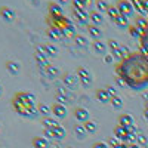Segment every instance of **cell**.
Wrapping results in <instances>:
<instances>
[{
  "mask_svg": "<svg viewBox=\"0 0 148 148\" xmlns=\"http://www.w3.org/2000/svg\"><path fill=\"white\" fill-rule=\"evenodd\" d=\"M40 73L43 74V76H45L46 79L52 80V79L58 77V74H59V68H58V67H53V65L51 64V65H49L46 70H40Z\"/></svg>",
  "mask_w": 148,
  "mask_h": 148,
  "instance_id": "7c38bea8",
  "label": "cell"
},
{
  "mask_svg": "<svg viewBox=\"0 0 148 148\" xmlns=\"http://www.w3.org/2000/svg\"><path fill=\"white\" fill-rule=\"evenodd\" d=\"M47 36L52 42H59V40H62V37H64L62 31L58 30V28H53V27H51L47 30Z\"/></svg>",
  "mask_w": 148,
  "mask_h": 148,
  "instance_id": "2e32d148",
  "label": "cell"
},
{
  "mask_svg": "<svg viewBox=\"0 0 148 148\" xmlns=\"http://www.w3.org/2000/svg\"><path fill=\"white\" fill-rule=\"evenodd\" d=\"M0 18L6 22H14L16 19V12L9 6H0Z\"/></svg>",
  "mask_w": 148,
  "mask_h": 148,
  "instance_id": "8992f818",
  "label": "cell"
},
{
  "mask_svg": "<svg viewBox=\"0 0 148 148\" xmlns=\"http://www.w3.org/2000/svg\"><path fill=\"white\" fill-rule=\"evenodd\" d=\"M45 47H46V51H47V53H49V56H56L58 55V47L53 45V43H47V45H45Z\"/></svg>",
  "mask_w": 148,
  "mask_h": 148,
  "instance_id": "f546056e",
  "label": "cell"
},
{
  "mask_svg": "<svg viewBox=\"0 0 148 148\" xmlns=\"http://www.w3.org/2000/svg\"><path fill=\"white\" fill-rule=\"evenodd\" d=\"M34 58H36V62H37V65H39V68H40V70H46L49 65H51L49 59H46V58L40 56L39 53H36V55H34Z\"/></svg>",
  "mask_w": 148,
  "mask_h": 148,
  "instance_id": "7402d4cb",
  "label": "cell"
},
{
  "mask_svg": "<svg viewBox=\"0 0 148 148\" xmlns=\"http://www.w3.org/2000/svg\"><path fill=\"white\" fill-rule=\"evenodd\" d=\"M107 14H108V16L113 19V21H116V19L121 15V14H120V10H119L117 8H114V6H110V9H108Z\"/></svg>",
  "mask_w": 148,
  "mask_h": 148,
  "instance_id": "1f68e13d",
  "label": "cell"
},
{
  "mask_svg": "<svg viewBox=\"0 0 148 148\" xmlns=\"http://www.w3.org/2000/svg\"><path fill=\"white\" fill-rule=\"evenodd\" d=\"M74 42H76L77 47H86V46L89 45V39L86 36H82V34L74 36Z\"/></svg>",
  "mask_w": 148,
  "mask_h": 148,
  "instance_id": "cb8c5ba5",
  "label": "cell"
},
{
  "mask_svg": "<svg viewBox=\"0 0 148 148\" xmlns=\"http://www.w3.org/2000/svg\"><path fill=\"white\" fill-rule=\"evenodd\" d=\"M79 83H80V80H79V77H77V74L68 73V74H65V76L62 77V84L65 86L67 89H70V90L77 89Z\"/></svg>",
  "mask_w": 148,
  "mask_h": 148,
  "instance_id": "5b68a950",
  "label": "cell"
},
{
  "mask_svg": "<svg viewBox=\"0 0 148 148\" xmlns=\"http://www.w3.org/2000/svg\"><path fill=\"white\" fill-rule=\"evenodd\" d=\"M113 61H114V56L111 55V53H107V55L104 56V62H105V64H113Z\"/></svg>",
  "mask_w": 148,
  "mask_h": 148,
  "instance_id": "60d3db41",
  "label": "cell"
},
{
  "mask_svg": "<svg viewBox=\"0 0 148 148\" xmlns=\"http://www.w3.org/2000/svg\"><path fill=\"white\" fill-rule=\"evenodd\" d=\"M3 93V88H2V84H0V95Z\"/></svg>",
  "mask_w": 148,
  "mask_h": 148,
  "instance_id": "681fc988",
  "label": "cell"
},
{
  "mask_svg": "<svg viewBox=\"0 0 148 148\" xmlns=\"http://www.w3.org/2000/svg\"><path fill=\"white\" fill-rule=\"evenodd\" d=\"M74 132H76V136H77L79 139H84L86 135H88V130L84 129L83 125H77L76 127H74Z\"/></svg>",
  "mask_w": 148,
  "mask_h": 148,
  "instance_id": "83f0119b",
  "label": "cell"
},
{
  "mask_svg": "<svg viewBox=\"0 0 148 148\" xmlns=\"http://www.w3.org/2000/svg\"><path fill=\"white\" fill-rule=\"evenodd\" d=\"M74 117H76L79 121H82L83 125L86 121H89L90 120V114H89V111L83 108V107H77L76 110H74Z\"/></svg>",
  "mask_w": 148,
  "mask_h": 148,
  "instance_id": "9c48e42d",
  "label": "cell"
},
{
  "mask_svg": "<svg viewBox=\"0 0 148 148\" xmlns=\"http://www.w3.org/2000/svg\"><path fill=\"white\" fill-rule=\"evenodd\" d=\"M108 142H110V145H111V147H116V145L119 144L116 138H110V139H108Z\"/></svg>",
  "mask_w": 148,
  "mask_h": 148,
  "instance_id": "7bdbcfd3",
  "label": "cell"
},
{
  "mask_svg": "<svg viewBox=\"0 0 148 148\" xmlns=\"http://www.w3.org/2000/svg\"><path fill=\"white\" fill-rule=\"evenodd\" d=\"M51 130H52V136H53V139H58V141L64 139V138H65V135H67V132H65V129H64L62 126L53 127V129H51Z\"/></svg>",
  "mask_w": 148,
  "mask_h": 148,
  "instance_id": "44dd1931",
  "label": "cell"
},
{
  "mask_svg": "<svg viewBox=\"0 0 148 148\" xmlns=\"http://www.w3.org/2000/svg\"><path fill=\"white\" fill-rule=\"evenodd\" d=\"M12 107L15 113H18L22 117H37L39 108L36 102V95L33 92H16L15 96L12 98Z\"/></svg>",
  "mask_w": 148,
  "mask_h": 148,
  "instance_id": "7a4b0ae2",
  "label": "cell"
},
{
  "mask_svg": "<svg viewBox=\"0 0 148 148\" xmlns=\"http://www.w3.org/2000/svg\"><path fill=\"white\" fill-rule=\"evenodd\" d=\"M141 34H142V31H139L138 28H135V27L130 28V36L132 37H139V39H141Z\"/></svg>",
  "mask_w": 148,
  "mask_h": 148,
  "instance_id": "f35d334b",
  "label": "cell"
},
{
  "mask_svg": "<svg viewBox=\"0 0 148 148\" xmlns=\"http://www.w3.org/2000/svg\"><path fill=\"white\" fill-rule=\"evenodd\" d=\"M107 46L110 47V51L113 52V51H116V49H119V47H120V43H119L117 40H113V39H111V40H108Z\"/></svg>",
  "mask_w": 148,
  "mask_h": 148,
  "instance_id": "8d00e7d4",
  "label": "cell"
},
{
  "mask_svg": "<svg viewBox=\"0 0 148 148\" xmlns=\"http://www.w3.org/2000/svg\"><path fill=\"white\" fill-rule=\"evenodd\" d=\"M117 9L120 10V14L125 15L126 18L133 14V8H132V3L129 2V0H120L119 5H117Z\"/></svg>",
  "mask_w": 148,
  "mask_h": 148,
  "instance_id": "52a82bcc",
  "label": "cell"
},
{
  "mask_svg": "<svg viewBox=\"0 0 148 148\" xmlns=\"http://www.w3.org/2000/svg\"><path fill=\"white\" fill-rule=\"evenodd\" d=\"M141 46L144 47V51L148 52V22H147V25H145V28L142 30V34H141Z\"/></svg>",
  "mask_w": 148,
  "mask_h": 148,
  "instance_id": "d4e9b609",
  "label": "cell"
},
{
  "mask_svg": "<svg viewBox=\"0 0 148 148\" xmlns=\"http://www.w3.org/2000/svg\"><path fill=\"white\" fill-rule=\"evenodd\" d=\"M117 76L132 89H144L148 86V56L141 52L126 55L116 67Z\"/></svg>",
  "mask_w": 148,
  "mask_h": 148,
  "instance_id": "6da1fadb",
  "label": "cell"
},
{
  "mask_svg": "<svg viewBox=\"0 0 148 148\" xmlns=\"http://www.w3.org/2000/svg\"><path fill=\"white\" fill-rule=\"evenodd\" d=\"M96 99L102 104H107V102H111L113 98H111V95L107 92V89H98L96 90Z\"/></svg>",
  "mask_w": 148,
  "mask_h": 148,
  "instance_id": "9a60e30c",
  "label": "cell"
},
{
  "mask_svg": "<svg viewBox=\"0 0 148 148\" xmlns=\"http://www.w3.org/2000/svg\"><path fill=\"white\" fill-rule=\"evenodd\" d=\"M33 147L34 148H51V141L46 139L45 136H36L33 138Z\"/></svg>",
  "mask_w": 148,
  "mask_h": 148,
  "instance_id": "4fadbf2b",
  "label": "cell"
},
{
  "mask_svg": "<svg viewBox=\"0 0 148 148\" xmlns=\"http://www.w3.org/2000/svg\"><path fill=\"white\" fill-rule=\"evenodd\" d=\"M89 3H90V0H73L74 9H80V10H86V6Z\"/></svg>",
  "mask_w": 148,
  "mask_h": 148,
  "instance_id": "f1b7e54d",
  "label": "cell"
},
{
  "mask_svg": "<svg viewBox=\"0 0 148 148\" xmlns=\"http://www.w3.org/2000/svg\"><path fill=\"white\" fill-rule=\"evenodd\" d=\"M52 113L56 119H64V117H67L68 111H67V107L62 105V104H53L52 105Z\"/></svg>",
  "mask_w": 148,
  "mask_h": 148,
  "instance_id": "8fae6325",
  "label": "cell"
},
{
  "mask_svg": "<svg viewBox=\"0 0 148 148\" xmlns=\"http://www.w3.org/2000/svg\"><path fill=\"white\" fill-rule=\"evenodd\" d=\"M70 2V0H56V3L58 5H61V6H64V5H67Z\"/></svg>",
  "mask_w": 148,
  "mask_h": 148,
  "instance_id": "f6af8a7d",
  "label": "cell"
},
{
  "mask_svg": "<svg viewBox=\"0 0 148 148\" xmlns=\"http://www.w3.org/2000/svg\"><path fill=\"white\" fill-rule=\"evenodd\" d=\"M88 33H89V36L92 37L93 40H99L102 37V30L98 25H89L88 27Z\"/></svg>",
  "mask_w": 148,
  "mask_h": 148,
  "instance_id": "ac0fdd59",
  "label": "cell"
},
{
  "mask_svg": "<svg viewBox=\"0 0 148 148\" xmlns=\"http://www.w3.org/2000/svg\"><path fill=\"white\" fill-rule=\"evenodd\" d=\"M5 67H6V71L10 74V76H18V74L21 73V64L18 62V61H14V59H9V61H6V64H5Z\"/></svg>",
  "mask_w": 148,
  "mask_h": 148,
  "instance_id": "ba28073f",
  "label": "cell"
},
{
  "mask_svg": "<svg viewBox=\"0 0 148 148\" xmlns=\"http://www.w3.org/2000/svg\"><path fill=\"white\" fill-rule=\"evenodd\" d=\"M83 126H84V129H86V130H88V133H95V132H96V129H98L96 123H95L93 120H89V121H86Z\"/></svg>",
  "mask_w": 148,
  "mask_h": 148,
  "instance_id": "4dcf8cb0",
  "label": "cell"
},
{
  "mask_svg": "<svg viewBox=\"0 0 148 148\" xmlns=\"http://www.w3.org/2000/svg\"><path fill=\"white\" fill-rule=\"evenodd\" d=\"M113 148H127V145L125 144V142H119L116 147H113Z\"/></svg>",
  "mask_w": 148,
  "mask_h": 148,
  "instance_id": "ee69618b",
  "label": "cell"
},
{
  "mask_svg": "<svg viewBox=\"0 0 148 148\" xmlns=\"http://www.w3.org/2000/svg\"><path fill=\"white\" fill-rule=\"evenodd\" d=\"M68 99L65 95H61V93H56V104H62V105H67Z\"/></svg>",
  "mask_w": 148,
  "mask_h": 148,
  "instance_id": "74e56055",
  "label": "cell"
},
{
  "mask_svg": "<svg viewBox=\"0 0 148 148\" xmlns=\"http://www.w3.org/2000/svg\"><path fill=\"white\" fill-rule=\"evenodd\" d=\"M89 19H90V22H92V25H99V24L104 22V16H102V14H101V12H98V10L90 12Z\"/></svg>",
  "mask_w": 148,
  "mask_h": 148,
  "instance_id": "d6986e66",
  "label": "cell"
},
{
  "mask_svg": "<svg viewBox=\"0 0 148 148\" xmlns=\"http://www.w3.org/2000/svg\"><path fill=\"white\" fill-rule=\"evenodd\" d=\"M49 15H64L62 6L58 3H49Z\"/></svg>",
  "mask_w": 148,
  "mask_h": 148,
  "instance_id": "484cf974",
  "label": "cell"
},
{
  "mask_svg": "<svg viewBox=\"0 0 148 148\" xmlns=\"http://www.w3.org/2000/svg\"><path fill=\"white\" fill-rule=\"evenodd\" d=\"M36 53H39L40 56H43V58H46V59H49L51 56H49V53H47V51H46V47H45V45H39L36 47Z\"/></svg>",
  "mask_w": 148,
  "mask_h": 148,
  "instance_id": "d6a6232c",
  "label": "cell"
},
{
  "mask_svg": "<svg viewBox=\"0 0 148 148\" xmlns=\"http://www.w3.org/2000/svg\"><path fill=\"white\" fill-rule=\"evenodd\" d=\"M138 141H139L141 144H144V142H145V138H144V136H139V138H138Z\"/></svg>",
  "mask_w": 148,
  "mask_h": 148,
  "instance_id": "7dc6e473",
  "label": "cell"
},
{
  "mask_svg": "<svg viewBox=\"0 0 148 148\" xmlns=\"http://www.w3.org/2000/svg\"><path fill=\"white\" fill-rule=\"evenodd\" d=\"M107 92L111 95V98H114V96H117V90H116V88H113V86H107Z\"/></svg>",
  "mask_w": 148,
  "mask_h": 148,
  "instance_id": "ab89813d",
  "label": "cell"
},
{
  "mask_svg": "<svg viewBox=\"0 0 148 148\" xmlns=\"http://www.w3.org/2000/svg\"><path fill=\"white\" fill-rule=\"evenodd\" d=\"M30 2H34V5H37V2H36V0H30Z\"/></svg>",
  "mask_w": 148,
  "mask_h": 148,
  "instance_id": "f907efd6",
  "label": "cell"
},
{
  "mask_svg": "<svg viewBox=\"0 0 148 148\" xmlns=\"http://www.w3.org/2000/svg\"><path fill=\"white\" fill-rule=\"evenodd\" d=\"M37 108H39V113H40L43 117H49V114L52 113V107L47 105V104H45V102L37 104Z\"/></svg>",
  "mask_w": 148,
  "mask_h": 148,
  "instance_id": "603a6c76",
  "label": "cell"
},
{
  "mask_svg": "<svg viewBox=\"0 0 148 148\" xmlns=\"http://www.w3.org/2000/svg\"><path fill=\"white\" fill-rule=\"evenodd\" d=\"M111 105H113L116 110H120L121 107H123V101H121V98L117 95V96H114L113 99H111Z\"/></svg>",
  "mask_w": 148,
  "mask_h": 148,
  "instance_id": "d590c367",
  "label": "cell"
},
{
  "mask_svg": "<svg viewBox=\"0 0 148 148\" xmlns=\"http://www.w3.org/2000/svg\"><path fill=\"white\" fill-rule=\"evenodd\" d=\"M114 22L117 24V25H119L120 28H126V27H127V18H126L125 15H120Z\"/></svg>",
  "mask_w": 148,
  "mask_h": 148,
  "instance_id": "e575fe53",
  "label": "cell"
},
{
  "mask_svg": "<svg viewBox=\"0 0 148 148\" xmlns=\"http://www.w3.org/2000/svg\"><path fill=\"white\" fill-rule=\"evenodd\" d=\"M42 125L45 126V129H53V127L61 126L58 123V119H53V117H43L42 119Z\"/></svg>",
  "mask_w": 148,
  "mask_h": 148,
  "instance_id": "e0dca14e",
  "label": "cell"
},
{
  "mask_svg": "<svg viewBox=\"0 0 148 148\" xmlns=\"http://www.w3.org/2000/svg\"><path fill=\"white\" fill-rule=\"evenodd\" d=\"M107 47H108V46H107L105 43H102L101 40H95V42H93V49H95L96 53H105Z\"/></svg>",
  "mask_w": 148,
  "mask_h": 148,
  "instance_id": "4316f807",
  "label": "cell"
},
{
  "mask_svg": "<svg viewBox=\"0 0 148 148\" xmlns=\"http://www.w3.org/2000/svg\"><path fill=\"white\" fill-rule=\"evenodd\" d=\"M119 123H120V126H123V127H130L133 125V119H132L130 114H121L119 117Z\"/></svg>",
  "mask_w": 148,
  "mask_h": 148,
  "instance_id": "ffe728a7",
  "label": "cell"
},
{
  "mask_svg": "<svg viewBox=\"0 0 148 148\" xmlns=\"http://www.w3.org/2000/svg\"><path fill=\"white\" fill-rule=\"evenodd\" d=\"M73 15H74V18H76V21L80 24V25H84V24H88L89 16H90L89 12H86V10H80V9H74Z\"/></svg>",
  "mask_w": 148,
  "mask_h": 148,
  "instance_id": "30bf717a",
  "label": "cell"
},
{
  "mask_svg": "<svg viewBox=\"0 0 148 148\" xmlns=\"http://www.w3.org/2000/svg\"><path fill=\"white\" fill-rule=\"evenodd\" d=\"M93 148H108V145H107L105 142H96V144L93 145Z\"/></svg>",
  "mask_w": 148,
  "mask_h": 148,
  "instance_id": "b9f144b4",
  "label": "cell"
},
{
  "mask_svg": "<svg viewBox=\"0 0 148 148\" xmlns=\"http://www.w3.org/2000/svg\"><path fill=\"white\" fill-rule=\"evenodd\" d=\"M77 73V77H79V80H80V83L83 84V86H90L92 84V80H93V77H92V74H90V71L86 68V67H79L77 70H76Z\"/></svg>",
  "mask_w": 148,
  "mask_h": 148,
  "instance_id": "277c9868",
  "label": "cell"
},
{
  "mask_svg": "<svg viewBox=\"0 0 148 148\" xmlns=\"http://www.w3.org/2000/svg\"><path fill=\"white\" fill-rule=\"evenodd\" d=\"M47 22L51 24V27L64 31V30L68 27L70 19L65 18L64 15H49V16H47Z\"/></svg>",
  "mask_w": 148,
  "mask_h": 148,
  "instance_id": "3957f363",
  "label": "cell"
},
{
  "mask_svg": "<svg viewBox=\"0 0 148 148\" xmlns=\"http://www.w3.org/2000/svg\"><path fill=\"white\" fill-rule=\"evenodd\" d=\"M114 135H116V138H117V139H120V141L125 142V141L127 139V136L130 135V132H129L127 127H123V126L119 125V126L116 127V130H114Z\"/></svg>",
  "mask_w": 148,
  "mask_h": 148,
  "instance_id": "5bb4252c",
  "label": "cell"
},
{
  "mask_svg": "<svg viewBox=\"0 0 148 148\" xmlns=\"http://www.w3.org/2000/svg\"><path fill=\"white\" fill-rule=\"evenodd\" d=\"M117 83H119V86H121V88H123V86H126V83H125V82H123V80H121L120 77L117 79Z\"/></svg>",
  "mask_w": 148,
  "mask_h": 148,
  "instance_id": "bcb514c9",
  "label": "cell"
},
{
  "mask_svg": "<svg viewBox=\"0 0 148 148\" xmlns=\"http://www.w3.org/2000/svg\"><path fill=\"white\" fill-rule=\"evenodd\" d=\"M127 148H139V147H138V145H135V144H130Z\"/></svg>",
  "mask_w": 148,
  "mask_h": 148,
  "instance_id": "c3c4849f",
  "label": "cell"
},
{
  "mask_svg": "<svg viewBox=\"0 0 148 148\" xmlns=\"http://www.w3.org/2000/svg\"><path fill=\"white\" fill-rule=\"evenodd\" d=\"M96 8H98V12H108V9H110V6L107 5V2H104V0H98L96 2Z\"/></svg>",
  "mask_w": 148,
  "mask_h": 148,
  "instance_id": "836d02e7",
  "label": "cell"
}]
</instances>
